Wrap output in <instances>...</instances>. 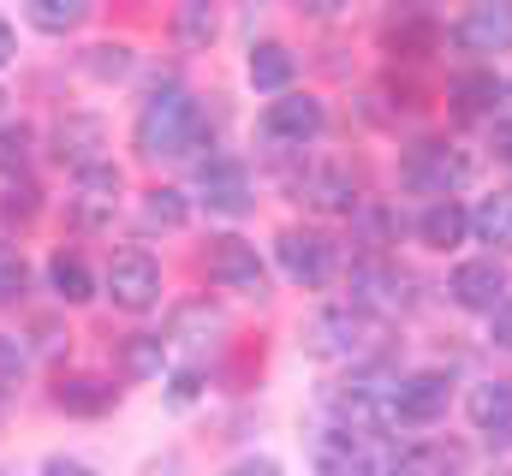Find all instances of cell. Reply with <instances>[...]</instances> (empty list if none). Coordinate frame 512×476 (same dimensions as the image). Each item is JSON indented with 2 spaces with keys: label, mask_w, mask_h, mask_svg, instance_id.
Returning a JSON list of instances; mask_svg holds the SVG:
<instances>
[{
  "label": "cell",
  "mask_w": 512,
  "mask_h": 476,
  "mask_svg": "<svg viewBox=\"0 0 512 476\" xmlns=\"http://www.w3.org/2000/svg\"><path fill=\"white\" fill-rule=\"evenodd\" d=\"M227 476H280V465H268V459H245V465H233Z\"/></svg>",
  "instance_id": "cell-38"
},
{
  "label": "cell",
  "mask_w": 512,
  "mask_h": 476,
  "mask_svg": "<svg viewBox=\"0 0 512 476\" xmlns=\"http://www.w3.org/2000/svg\"><path fill=\"white\" fill-rule=\"evenodd\" d=\"M215 30H221V24H215V6H203V0H191V6L173 12V36H179V48H191V54L209 48Z\"/></svg>",
  "instance_id": "cell-28"
},
{
  "label": "cell",
  "mask_w": 512,
  "mask_h": 476,
  "mask_svg": "<svg viewBox=\"0 0 512 476\" xmlns=\"http://www.w3.org/2000/svg\"><path fill=\"white\" fill-rule=\"evenodd\" d=\"M292 191H298V203L328 209V215H352L358 209V185H352L346 167H310L304 179H292Z\"/></svg>",
  "instance_id": "cell-17"
},
{
  "label": "cell",
  "mask_w": 512,
  "mask_h": 476,
  "mask_svg": "<svg viewBox=\"0 0 512 476\" xmlns=\"http://www.w3.org/2000/svg\"><path fill=\"white\" fill-rule=\"evenodd\" d=\"M370 340H376V322H370V310H358V304H334V310H316V316L304 322V352L328 357V363L364 357Z\"/></svg>",
  "instance_id": "cell-3"
},
{
  "label": "cell",
  "mask_w": 512,
  "mask_h": 476,
  "mask_svg": "<svg viewBox=\"0 0 512 476\" xmlns=\"http://www.w3.org/2000/svg\"><path fill=\"white\" fill-rule=\"evenodd\" d=\"M495 155H501V161H512V119H501V125H495Z\"/></svg>",
  "instance_id": "cell-39"
},
{
  "label": "cell",
  "mask_w": 512,
  "mask_h": 476,
  "mask_svg": "<svg viewBox=\"0 0 512 476\" xmlns=\"http://www.w3.org/2000/svg\"><path fill=\"white\" fill-rule=\"evenodd\" d=\"M0 102H6V90H0Z\"/></svg>",
  "instance_id": "cell-43"
},
{
  "label": "cell",
  "mask_w": 512,
  "mask_h": 476,
  "mask_svg": "<svg viewBox=\"0 0 512 476\" xmlns=\"http://www.w3.org/2000/svg\"><path fill=\"white\" fill-rule=\"evenodd\" d=\"M12 298H24V256L12 244H0V304H12Z\"/></svg>",
  "instance_id": "cell-33"
},
{
  "label": "cell",
  "mask_w": 512,
  "mask_h": 476,
  "mask_svg": "<svg viewBox=\"0 0 512 476\" xmlns=\"http://www.w3.org/2000/svg\"><path fill=\"white\" fill-rule=\"evenodd\" d=\"M465 447L435 435V441H411V459H405V476H465Z\"/></svg>",
  "instance_id": "cell-21"
},
{
  "label": "cell",
  "mask_w": 512,
  "mask_h": 476,
  "mask_svg": "<svg viewBox=\"0 0 512 476\" xmlns=\"http://www.w3.org/2000/svg\"><path fill=\"white\" fill-rule=\"evenodd\" d=\"M108 125L96 114H66L54 125V161L72 167V173H90V167H108Z\"/></svg>",
  "instance_id": "cell-11"
},
{
  "label": "cell",
  "mask_w": 512,
  "mask_h": 476,
  "mask_svg": "<svg viewBox=\"0 0 512 476\" xmlns=\"http://www.w3.org/2000/svg\"><path fill=\"white\" fill-rule=\"evenodd\" d=\"M6 60H12V24L0 18V66H6Z\"/></svg>",
  "instance_id": "cell-40"
},
{
  "label": "cell",
  "mask_w": 512,
  "mask_h": 476,
  "mask_svg": "<svg viewBox=\"0 0 512 476\" xmlns=\"http://www.w3.org/2000/svg\"><path fill=\"white\" fill-rule=\"evenodd\" d=\"M137 155H149V161H179V155H191L197 143H203V114H197V102H191V90L185 84H155L149 96H143V108H137Z\"/></svg>",
  "instance_id": "cell-1"
},
{
  "label": "cell",
  "mask_w": 512,
  "mask_h": 476,
  "mask_svg": "<svg viewBox=\"0 0 512 476\" xmlns=\"http://www.w3.org/2000/svg\"><path fill=\"white\" fill-rule=\"evenodd\" d=\"M48 286H54L60 304H90L96 298V280H90V268H84L78 250H54L48 256Z\"/></svg>",
  "instance_id": "cell-22"
},
{
  "label": "cell",
  "mask_w": 512,
  "mask_h": 476,
  "mask_svg": "<svg viewBox=\"0 0 512 476\" xmlns=\"http://www.w3.org/2000/svg\"><path fill=\"white\" fill-rule=\"evenodd\" d=\"M114 209H120V167L108 161V167L78 173V191H72V221H78V227H102V221H114Z\"/></svg>",
  "instance_id": "cell-15"
},
{
  "label": "cell",
  "mask_w": 512,
  "mask_h": 476,
  "mask_svg": "<svg viewBox=\"0 0 512 476\" xmlns=\"http://www.w3.org/2000/svg\"><path fill=\"white\" fill-rule=\"evenodd\" d=\"M197 393H203V375H197V369H173V375H167V405H179V411H185Z\"/></svg>",
  "instance_id": "cell-34"
},
{
  "label": "cell",
  "mask_w": 512,
  "mask_h": 476,
  "mask_svg": "<svg viewBox=\"0 0 512 476\" xmlns=\"http://www.w3.org/2000/svg\"><path fill=\"white\" fill-rule=\"evenodd\" d=\"M453 399V381L441 369H417L393 381V423H435Z\"/></svg>",
  "instance_id": "cell-12"
},
{
  "label": "cell",
  "mask_w": 512,
  "mask_h": 476,
  "mask_svg": "<svg viewBox=\"0 0 512 476\" xmlns=\"http://www.w3.org/2000/svg\"><path fill=\"white\" fill-rule=\"evenodd\" d=\"M471 233L495 250H512V191H489L477 209H471Z\"/></svg>",
  "instance_id": "cell-26"
},
{
  "label": "cell",
  "mask_w": 512,
  "mask_h": 476,
  "mask_svg": "<svg viewBox=\"0 0 512 476\" xmlns=\"http://www.w3.org/2000/svg\"><path fill=\"white\" fill-rule=\"evenodd\" d=\"M465 411H471V423H477V435L489 447H512V375L477 381L471 399H465Z\"/></svg>",
  "instance_id": "cell-13"
},
{
  "label": "cell",
  "mask_w": 512,
  "mask_h": 476,
  "mask_svg": "<svg viewBox=\"0 0 512 476\" xmlns=\"http://www.w3.org/2000/svg\"><path fill=\"white\" fill-rule=\"evenodd\" d=\"M322 125H328V108H322L316 96H298V90H286V96H274V102L262 108V137L280 143V149H304V143H316Z\"/></svg>",
  "instance_id": "cell-5"
},
{
  "label": "cell",
  "mask_w": 512,
  "mask_h": 476,
  "mask_svg": "<svg viewBox=\"0 0 512 476\" xmlns=\"http://www.w3.org/2000/svg\"><path fill=\"white\" fill-rule=\"evenodd\" d=\"M36 197H42V191H36L30 179H12V185L0 191V221H36V209H42Z\"/></svg>",
  "instance_id": "cell-32"
},
{
  "label": "cell",
  "mask_w": 512,
  "mask_h": 476,
  "mask_svg": "<svg viewBox=\"0 0 512 476\" xmlns=\"http://www.w3.org/2000/svg\"><path fill=\"white\" fill-rule=\"evenodd\" d=\"M495 476H512V471H495Z\"/></svg>",
  "instance_id": "cell-42"
},
{
  "label": "cell",
  "mask_w": 512,
  "mask_h": 476,
  "mask_svg": "<svg viewBox=\"0 0 512 476\" xmlns=\"http://www.w3.org/2000/svg\"><path fill=\"white\" fill-rule=\"evenodd\" d=\"M471 179V155L447 137H423L399 155V185L411 197H429V203H453V191Z\"/></svg>",
  "instance_id": "cell-2"
},
{
  "label": "cell",
  "mask_w": 512,
  "mask_h": 476,
  "mask_svg": "<svg viewBox=\"0 0 512 476\" xmlns=\"http://www.w3.org/2000/svg\"><path fill=\"white\" fill-rule=\"evenodd\" d=\"M60 411H72V417H102L108 405H114V381L108 375H54V393H48Z\"/></svg>",
  "instance_id": "cell-18"
},
{
  "label": "cell",
  "mask_w": 512,
  "mask_h": 476,
  "mask_svg": "<svg viewBox=\"0 0 512 476\" xmlns=\"http://www.w3.org/2000/svg\"><path fill=\"white\" fill-rule=\"evenodd\" d=\"M453 36H459V48H471V54H507L512 48V6H501V0L471 6Z\"/></svg>",
  "instance_id": "cell-16"
},
{
  "label": "cell",
  "mask_w": 512,
  "mask_h": 476,
  "mask_svg": "<svg viewBox=\"0 0 512 476\" xmlns=\"http://www.w3.org/2000/svg\"><path fill=\"white\" fill-rule=\"evenodd\" d=\"M251 84L256 90H274V96H286V84H292V72H298V60H292V48L286 42H256L251 48Z\"/></svg>",
  "instance_id": "cell-23"
},
{
  "label": "cell",
  "mask_w": 512,
  "mask_h": 476,
  "mask_svg": "<svg viewBox=\"0 0 512 476\" xmlns=\"http://www.w3.org/2000/svg\"><path fill=\"white\" fill-rule=\"evenodd\" d=\"M137 215H143V227L179 233V227L191 221V203H185V191H179V185H149V191H143V203H137Z\"/></svg>",
  "instance_id": "cell-25"
},
{
  "label": "cell",
  "mask_w": 512,
  "mask_h": 476,
  "mask_svg": "<svg viewBox=\"0 0 512 476\" xmlns=\"http://www.w3.org/2000/svg\"><path fill=\"white\" fill-rule=\"evenodd\" d=\"M507 262H495V256H477V262H459L453 274H447V298L459 304V310H501L507 304Z\"/></svg>",
  "instance_id": "cell-8"
},
{
  "label": "cell",
  "mask_w": 512,
  "mask_h": 476,
  "mask_svg": "<svg viewBox=\"0 0 512 476\" xmlns=\"http://www.w3.org/2000/svg\"><path fill=\"white\" fill-rule=\"evenodd\" d=\"M197 197H203V209L209 215H245L256 203L251 191V173H245V161H233V155H209L203 167H197Z\"/></svg>",
  "instance_id": "cell-6"
},
{
  "label": "cell",
  "mask_w": 512,
  "mask_h": 476,
  "mask_svg": "<svg viewBox=\"0 0 512 476\" xmlns=\"http://www.w3.org/2000/svg\"><path fill=\"white\" fill-rule=\"evenodd\" d=\"M24 18H30L36 30H48V36H66V30H78V24L90 18V0H30Z\"/></svg>",
  "instance_id": "cell-27"
},
{
  "label": "cell",
  "mask_w": 512,
  "mask_h": 476,
  "mask_svg": "<svg viewBox=\"0 0 512 476\" xmlns=\"http://www.w3.org/2000/svg\"><path fill=\"white\" fill-rule=\"evenodd\" d=\"M24 363H30V346L18 334H0V375H18Z\"/></svg>",
  "instance_id": "cell-35"
},
{
  "label": "cell",
  "mask_w": 512,
  "mask_h": 476,
  "mask_svg": "<svg viewBox=\"0 0 512 476\" xmlns=\"http://www.w3.org/2000/svg\"><path fill=\"white\" fill-rule=\"evenodd\" d=\"M346 286H352V304H358V310H405V304H411V292H405L411 274H405L399 262H387V256L358 262Z\"/></svg>",
  "instance_id": "cell-10"
},
{
  "label": "cell",
  "mask_w": 512,
  "mask_h": 476,
  "mask_svg": "<svg viewBox=\"0 0 512 476\" xmlns=\"http://www.w3.org/2000/svg\"><path fill=\"white\" fill-rule=\"evenodd\" d=\"M203 268H209V280L215 286H227V292H239V298H268V268H262V256H256L251 238L227 233V238H209V256H203Z\"/></svg>",
  "instance_id": "cell-4"
},
{
  "label": "cell",
  "mask_w": 512,
  "mask_h": 476,
  "mask_svg": "<svg viewBox=\"0 0 512 476\" xmlns=\"http://www.w3.org/2000/svg\"><path fill=\"white\" fill-rule=\"evenodd\" d=\"M489 340H495L501 352H512V298L495 310V316H489Z\"/></svg>",
  "instance_id": "cell-36"
},
{
  "label": "cell",
  "mask_w": 512,
  "mask_h": 476,
  "mask_svg": "<svg viewBox=\"0 0 512 476\" xmlns=\"http://www.w3.org/2000/svg\"><path fill=\"white\" fill-rule=\"evenodd\" d=\"M221 334H227V322H221V310L209 304V298H191V304H179L173 310V322H167V352H215L221 346Z\"/></svg>",
  "instance_id": "cell-14"
},
{
  "label": "cell",
  "mask_w": 512,
  "mask_h": 476,
  "mask_svg": "<svg viewBox=\"0 0 512 476\" xmlns=\"http://www.w3.org/2000/svg\"><path fill=\"white\" fill-rule=\"evenodd\" d=\"M161 363H167V340L161 334H131L126 340V375L149 381V375H161Z\"/></svg>",
  "instance_id": "cell-29"
},
{
  "label": "cell",
  "mask_w": 512,
  "mask_h": 476,
  "mask_svg": "<svg viewBox=\"0 0 512 476\" xmlns=\"http://www.w3.org/2000/svg\"><path fill=\"white\" fill-rule=\"evenodd\" d=\"M501 96H507V84H501L495 72H465V78H453V90H447V102H453L465 119L495 114V102H501Z\"/></svg>",
  "instance_id": "cell-24"
},
{
  "label": "cell",
  "mask_w": 512,
  "mask_h": 476,
  "mask_svg": "<svg viewBox=\"0 0 512 476\" xmlns=\"http://www.w3.org/2000/svg\"><path fill=\"white\" fill-rule=\"evenodd\" d=\"M382 48L393 60H429L441 48V24L429 12H405V18H393L382 30Z\"/></svg>",
  "instance_id": "cell-19"
},
{
  "label": "cell",
  "mask_w": 512,
  "mask_h": 476,
  "mask_svg": "<svg viewBox=\"0 0 512 476\" xmlns=\"http://www.w3.org/2000/svg\"><path fill=\"white\" fill-rule=\"evenodd\" d=\"M42 476H96V471H90V465H78V459H48Z\"/></svg>",
  "instance_id": "cell-37"
},
{
  "label": "cell",
  "mask_w": 512,
  "mask_h": 476,
  "mask_svg": "<svg viewBox=\"0 0 512 476\" xmlns=\"http://www.w3.org/2000/svg\"><path fill=\"white\" fill-rule=\"evenodd\" d=\"M143 476H179V465H161V471H143Z\"/></svg>",
  "instance_id": "cell-41"
},
{
  "label": "cell",
  "mask_w": 512,
  "mask_h": 476,
  "mask_svg": "<svg viewBox=\"0 0 512 476\" xmlns=\"http://www.w3.org/2000/svg\"><path fill=\"white\" fill-rule=\"evenodd\" d=\"M108 298L120 304V310H155L161 304V262L149 256V250H120L114 262H108Z\"/></svg>",
  "instance_id": "cell-7"
},
{
  "label": "cell",
  "mask_w": 512,
  "mask_h": 476,
  "mask_svg": "<svg viewBox=\"0 0 512 476\" xmlns=\"http://www.w3.org/2000/svg\"><path fill=\"white\" fill-rule=\"evenodd\" d=\"M274 262L292 286H322L334 274V244L322 233H304V227H286L274 238Z\"/></svg>",
  "instance_id": "cell-9"
},
{
  "label": "cell",
  "mask_w": 512,
  "mask_h": 476,
  "mask_svg": "<svg viewBox=\"0 0 512 476\" xmlns=\"http://www.w3.org/2000/svg\"><path fill=\"white\" fill-rule=\"evenodd\" d=\"M465 233H471V209H459V203H429L417 215V238L429 250H453V244H465Z\"/></svg>",
  "instance_id": "cell-20"
},
{
  "label": "cell",
  "mask_w": 512,
  "mask_h": 476,
  "mask_svg": "<svg viewBox=\"0 0 512 476\" xmlns=\"http://www.w3.org/2000/svg\"><path fill=\"white\" fill-rule=\"evenodd\" d=\"M84 72L102 78V84H108V78H126L131 72V48L126 42H96V48L84 54Z\"/></svg>",
  "instance_id": "cell-31"
},
{
  "label": "cell",
  "mask_w": 512,
  "mask_h": 476,
  "mask_svg": "<svg viewBox=\"0 0 512 476\" xmlns=\"http://www.w3.org/2000/svg\"><path fill=\"white\" fill-rule=\"evenodd\" d=\"M30 149H36V131H30L24 119H18V125H0V173H18V179H24Z\"/></svg>",
  "instance_id": "cell-30"
}]
</instances>
